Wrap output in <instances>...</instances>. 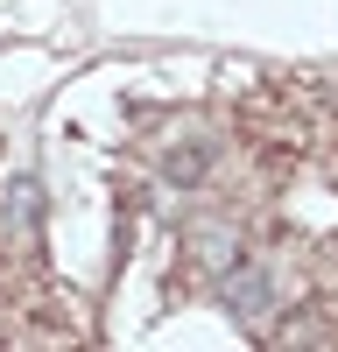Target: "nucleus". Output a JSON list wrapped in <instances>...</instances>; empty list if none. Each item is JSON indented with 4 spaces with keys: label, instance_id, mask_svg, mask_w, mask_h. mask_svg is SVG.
<instances>
[{
    "label": "nucleus",
    "instance_id": "obj_4",
    "mask_svg": "<svg viewBox=\"0 0 338 352\" xmlns=\"http://www.w3.org/2000/svg\"><path fill=\"white\" fill-rule=\"evenodd\" d=\"M0 219H8V232L28 247L36 240V226H43V190H36V176H14L8 197H0Z\"/></svg>",
    "mask_w": 338,
    "mask_h": 352
},
{
    "label": "nucleus",
    "instance_id": "obj_1",
    "mask_svg": "<svg viewBox=\"0 0 338 352\" xmlns=\"http://www.w3.org/2000/svg\"><path fill=\"white\" fill-rule=\"evenodd\" d=\"M218 303H225V317L233 324H247V331H261L268 317L282 310V282H275V268H261V261H240V268H225L218 275Z\"/></svg>",
    "mask_w": 338,
    "mask_h": 352
},
{
    "label": "nucleus",
    "instance_id": "obj_3",
    "mask_svg": "<svg viewBox=\"0 0 338 352\" xmlns=\"http://www.w3.org/2000/svg\"><path fill=\"white\" fill-rule=\"evenodd\" d=\"M212 162H218V148H212L205 134H190V141H177V148L162 155V184H169V190H197V184L212 176Z\"/></svg>",
    "mask_w": 338,
    "mask_h": 352
},
{
    "label": "nucleus",
    "instance_id": "obj_2",
    "mask_svg": "<svg viewBox=\"0 0 338 352\" xmlns=\"http://www.w3.org/2000/svg\"><path fill=\"white\" fill-rule=\"evenodd\" d=\"M240 261H247V240H240L233 226H197V232H190V268H205L212 282H218L225 268H240Z\"/></svg>",
    "mask_w": 338,
    "mask_h": 352
}]
</instances>
